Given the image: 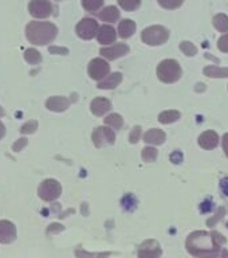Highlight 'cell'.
<instances>
[{"mask_svg":"<svg viewBox=\"0 0 228 258\" xmlns=\"http://www.w3.org/2000/svg\"><path fill=\"white\" fill-rule=\"evenodd\" d=\"M224 243L225 238L217 231H195L188 235L185 246L195 257H215L220 255L221 245Z\"/></svg>","mask_w":228,"mask_h":258,"instance_id":"6da1fadb","label":"cell"},{"mask_svg":"<svg viewBox=\"0 0 228 258\" xmlns=\"http://www.w3.org/2000/svg\"><path fill=\"white\" fill-rule=\"evenodd\" d=\"M56 35H58V27L51 22L34 20L26 26V38L36 46L51 43Z\"/></svg>","mask_w":228,"mask_h":258,"instance_id":"7a4b0ae2","label":"cell"},{"mask_svg":"<svg viewBox=\"0 0 228 258\" xmlns=\"http://www.w3.org/2000/svg\"><path fill=\"white\" fill-rule=\"evenodd\" d=\"M183 76L180 63L175 59L161 60L157 66V77L164 84H175Z\"/></svg>","mask_w":228,"mask_h":258,"instance_id":"3957f363","label":"cell"},{"mask_svg":"<svg viewBox=\"0 0 228 258\" xmlns=\"http://www.w3.org/2000/svg\"><path fill=\"white\" fill-rule=\"evenodd\" d=\"M141 39L148 46H160V44L167 43V40L169 39L168 28L159 26V24L146 27L141 32Z\"/></svg>","mask_w":228,"mask_h":258,"instance_id":"277c9868","label":"cell"},{"mask_svg":"<svg viewBox=\"0 0 228 258\" xmlns=\"http://www.w3.org/2000/svg\"><path fill=\"white\" fill-rule=\"evenodd\" d=\"M60 194H62V185L55 179H46L40 183L38 188V195L44 202L56 201L60 197Z\"/></svg>","mask_w":228,"mask_h":258,"instance_id":"5b68a950","label":"cell"},{"mask_svg":"<svg viewBox=\"0 0 228 258\" xmlns=\"http://www.w3.org/2000/svg\"><path fill=\"white\" fill-rule=\"evenodd\" d=\"M88 73L94 81H102L110 73V64L102 58H94L88 66Z\"/></svg>","mask_w":228,"mask_h":258,"instance_id":"8992f818","label":"cell"},{"mask_svg":"<svg viewBox=\"0 0 228 258\" xmlns=\"http://www.w3.org/2000/svg\"><path fill=\"white\" fill-rule=\"evenodd\" d=\"M98 22L93 19V18H84L80 23L77 24V35L85 40H90L96 38L97 32H98Z\"/></svg>","mask_w":228,"mask_h":258,"instance_id":"52a82bcc","label":"cell"},{"mask_svg":"<svg viewBox=\"0 0 228 258\" xmlns=\"http://www.w3.org/2000/svg\"><path fill=\"white\" fill-rule=\"evenodd\" d=\"M52 10L50 0H31L28 4V11L36 19H46L52 15Z\"/></svg>","mask_w":228,"mask_h":258,"instance_id":"ba28073f","label":"cell"},{"mask_svg":"<svg viewBox=\"0 0 228 258\" xmlns=\"http://www.w3.org/2000/svg\"><path fill=\"white\" fill-rule=\"evenodd\" d=\"M92 139L97 148H101V147H104L106 144H114L116 133L113 132V129H109L108 126H98V128L94 129Z\"/></svg>","mask_w":228,"mask_h":258,"instance_id":"9c48e42d","label":"cell"},{"mask_svg":"<svg viewBox=\"0 0 228 258\" xmlns=\"http://www.w3.org/2000/svg\"><path fill=\"white\" fill-rule=\"evenodd\" d=\"M129 46L125 43H116L109 46V47H102L101 48L100 54L104 56L105 59L108 60H114L117 58H121V56L126 55L129 52Z\"/></svg>","mask_w":228,"mask_h":258,"instance_id":"30bf717a","label":"cell"},{"mask_svg":"<svg viewBox=\"0 0 228 258\" xmlns=\"http://www.w3.org/2000/svg\"><path fill=\"white\" fill-rule=\"evenodd\" d=\"M16 239V227L11 221H0V243H11Z\"/></svg>","mask_w":228,"mask_h":258,"instance_id":"8fae6325","label":"cell"},{"mask_svg":"<svg viewBox=\"0 0 228 258\" xmlns=\"http://www.w3.org/2000/svg\"><path fill=\"white\" fill-rule=\"evenodd\" d=\"M117 35L118 32H116L113 26H109V24H104L98 28V32H97V40L98 43L101 44H112L116 42Z\"/></svg>","mask_w":228,"mask_h":258,"instance_id":"7c38bea8","label":"cell"},{"mask_svg":"<svg viewBox=\"0 0 228 258\" xmlns=\"http://www.w3.org/2000/svg\"><path fill=\"white\" fill-rule=\"evenodd\" d=\"M110 109H112V102L108 98H104V97H97L90 104V110L97 117L104 116Z\"/></svg>","mask_w":228,"mask_h":258,"instance_id":"4fadbf2b","label":"cell"},{"mask_svg":"<svg viewBox=\"0 0 228 258\" xmlns=\"http://www.w3.org/2000/svg\"><path fill=\"white\" fill-rule=\"evenodd\" d=\"M68 106H70V100L62 96L50 97V98L46 101V108H47L48 110H51V112H64Z\"/></svg>","mask_w":228,"mask_h":258,"instance_id":"5bb4252c","label":"cell"},{"mask_svg":"<svg viewBox=\"0 0 228 258\" xmlns=\"http://www.w3.org/2000/svg\"><path fill=\"white\" fill-rule=\"evenodd\" d=\"M197 141L203 149H213L219 144V135L213 131H205L199 136Z\"/></svg>","mask_w":228,"mask_h":258,"instance_id":"9a60e30c","label":"cell"},{"mask_svg":"<svg viewBox=\"0 0 228 258\" xmlns=\"http://www.w3.org/2000/svg\"><path fill=\"white\" fill-rule=\"evenodd\" d=\"M138 255L140 257H160V245L156 241H150V239L145 241L138 249Z\"/></svg>","mask_w":228,"mask_h":258,"instance_id":"2e32d148","label":"cell"},{"mask_svg":"<svg viewBox=\"0 0 228 258\" xmlns=\"http://www.w3.org/2000/svg\"><path fill=\"white\" fill-rule=\"evenodd\" d=\"M165 139H167V136H165L164 131H161V129H157V128L149 129L148 132L144 135L145 143H148V144H153V145L164 144Z\"/></svg>","mask_w":228,"mask_h":258,"instance_id":"e0dca14e","label":"cell"},{"mask_svg":"<svg viewBox=\"0 0 228 258\" xmlns=\"http://www.w3.org/2000/svg\"><path fill=\"white\" fill-rule=\"evenodd\" d=\"M122 82V74L121 73H112L106 76L102 81H98L100 89H116Z\"/></svg>","mask_w":228,"mask_h":258,"instance_id":"ac0fdd59","label":"cell"},{"mask_svg":"<svg viewBox=\"0 0 228 258\" xmlns=\"http://www.w3.org/2000/svg\"><path fill=\"white\" fill-rule=\"evenodd\" d=\"M98 18L104 22H108V23H116L117 20L120 19V11L116 6H109V7H105L102 11H100Z\"/></svg>","mask_w":228,"mask_h":258,"instance_id":"d6986e66","label":"cell"},{"mask_svg":"<svg viewBox=\"0 0 228 258\" xmlns=\"http://www.w3.org/2000/svg\"><path fill=\"white\" fill-rule=\"evenodd\" d=\"M134 32H136V23H134L133 20H121L120 24H118V35H120L122 39L130 38Z\"/></svg>","mask_w":228,"mask_h":258,"instance_id":"ffe728a7","label":"cell"},{"mask_svg":"<svg viewBox=\"0 0 228 258\" xmlns=\"http://www.w3.org/2000/svg\"><path fill=\"white\" fill-rule=\"evenodd\" d=\"M205 76L209 78H227L228 68H217V66H207L203 70Z\"/></svg>","mask_w":228,"mask_h":258,"instance_id":"44dd1931","label":"cell"},{"mask_svg":"<svg viewBox=\"0 0 228 258\" xmlns=\"http://www.w3.org/2000/svg\"><path fill=\"white\" fill-rule=\"evenodd\" d=\"M180 117V112H177V110H165V112L159 114V121L161 124H172V122L179 120Z\"/></svg>","mask_w":228,"mask_h":258,"instance_id":"7402d4cb","label":"cell"},{"mask_svg":"<svg viewBox=\"0 0 228 258\" xmlns=\"http://www.w3.org/2000/svg\"><path fill=\"white\" fill-rule=\"evenodd\" d=\"M213 26L217 31L220 32H228V16L224 14H217L216 16H213Z\"/></svg>","mask_w":228,"mask_h":258,"instance_id":"603a6c76","label":"cell"},{"mask_svg":"<svg viewBox=\"0 0 228 258\" xmlns=\"http://www.w3.org/2000/svg\"><path fill=\"white\" fill-rule=\"evenodd\" d=\"M105 125H108V126L113 129H121L122 125H124V118L120 114H117V113H112V114H109L105 118Z\"/></svg>","mask_w":228,"mask_h":258,"instance_id":"cb8c5ba5","label":"cell"},{"mask_svg":"<svg viewBox=\"0 0 228 258\" xmlns=\"http://www.w3.org/2000/svg\"><path fill=\"white\" fill-rule=\"evenodd\" d=\"M105 0H82V7L88 12L96 14L104 7Z\"/></svg>","mask_w":228,"mask_h":258,"instance_id":"d4e9b609","label":"cell"},{"mask_svg":"<svg viewBox=\"0 0 228 258\" xmlns=\"http://www.w3.org/2000/svg\"><path fill=\"white\" fill-rule=\"evenodd\" d=\"M24 59L27 60L30 64H38L42 62V55L35 48H28L24 51Z\"/></svg>","mask_w":228,"mask_h":258,"instance_id":"484cf974","label":"cell"},{"mask_svg":"<svg viewBox=\"0 0 228 258\" xmlns=\"http://www.w3.org/2000/svg\"><path fill=\"white\" fill-rule=\"evenodd\" d=\"M117 2H118V4H120V7L122 10L128 12L136 11L141 6V0H117Z\"/></svg>","mask_w":228,"mask_h":258,"instance_id":"4316f807","label":"cell"},{"mask_svg":"<svg viewBox=\"0 0 228 258\" xmlns=\"http://www.w3.org/2000/svg\"><path fill=\"white\" fill-rule=\"evenodd\" d=\"M141 156H142L144 161H146V163H153V161H156L157 156H159V151L156 148H153V147H145L142 149Z\"/></svg>","mask_w":228,"mask_h":258,"instance_id":"83f0119b","label":"cell"},{"mask_svg":"<svg viewBox=\"0 0 228 258\" xmlns=\"http://www.w3.org/2000/svg\"><path fill=\"white\" fill-rule=\"evenodd\" d=\"M180 50L184 52L187 56H193L196 55L197 48L195 47V44L191 43L189 40H183L180 43Z\"/></svg>","mask_w":228,"mask_h":258,"instance_id":"f1b7e54d","label":"cell"},{"mask_svg":"<svg viewBox=\"0 0 228 258\" xmlns=\"http://www.w3.org/2000/svg\"><path fill=\"white\" fill-rule=\"evenodd\" d=\"M161 7L165 10H176L181 7V4L184 3V0H157Z\"/></svg>","mask_w":228,"mask_h":258,"instance_id":"f546056e","label":"cell"},{"mask_svg":"<svg viewBox=\"0 0 228 258\" xmlns=\"http://www.w3.org/2000/svg\"><path fill=\"white\" fill-rule=\"evenodd\" d=\"M38 129V121L31 120L26 122V124L20 128V133L22 135H30V133H34Z\"/></svg>","mask_w":228,"mask_h":258,"instance_id":"4dcf8cb0","label":"cell"},{"mask_svg":"<svg viewBox=\"0 0 228 258\" xmlns=\"http://www.w3.org/2000/svg\"><path fill=\"white\" fill-rule=\"evenodd\" d=\"M141 137V126H134L133 128V131L130 132V135H129V141L132 143V144H136V143H138V140H140Z\"/></svg>","mask_w":228,"mask_h":258,"instance_id":"1f68e13d","label":"cell"},{"mask_svg":"<svg viewBox=\"0 0 228 258\" xmlns=\"http://www.w3.org/2000/svg\"><path fill=\"white\" fill-rule=\"evenodd\" d=\"M217 47L220 51L228 52V32H225L224 35L217 40Z\"/></svg>","mask_w":228,"mask_h":258,"instance_id":"d6a6232c","label":"cell"},{"mask_svg":"<svg viewBox=\"0 0 228 258\" xmlns=\"http://www.w3.org/2000/svg\"><path fill=\"white\" fill-rule=\"evenodd\" d=\"M27 144H28L27 139H24V137L23 139H19V140L16 141V143H14V145H12V151H14V152H20V151H22V149H23Z\"/></svg>","mask_w":228,"mask_h":258,"instance_id":"836d02e7","label":"cell"},{"mask_svg":"<svg viewBox=\"0 0 228 258\" xmlns=\"http://www.w3.org/2000/svg\"><path fill=\"white\" fill-rule=\"evenodd\" d=\"M48 52H50V54H59V55H67L68 50L66 47H58V46H52V47H48Z\"/></svg>","mask_w":228,"mask_h":258,"instance_id":"e575fe53","label":"cell"},{"mask_svg":"<svg viewBox=\"0 0 228 258\" xmlns=\"http://www.w3.org/2000/svg\"><path fill=\"white\" fill-rule=\"evenodd\" d=\"M64 227L62 225H59V223H52V225H50V227L47 229V234H52V233H58V231H62Z\"/></svg>","mask_w":228,"mask_h":258,"instance_id":"d590c367","label":"cell"},{"mask_svg":"<svg viewBox=\"0 0 228 258\" xmlns=\"http://www.w3.org/2000/svg\"><path fill=\"white\" fill-rule=\"evenodd\" d=\"M171 160H172V163H176V164H179L181 160H183V155H181V152H175L171 155Z\"/></svg>","mask_w":228,"mask_h":258,"instance_id":"8d00e7d4","label":"cell"},{"mask_svg":"<svg viewBox=\"0 0 228 258\" xmlns=\"http://www.w3.org/2000/svg\"><path fill=\"white\" fill-rule=\"evenodd\" d=\"M221 143H223V151H224V153L227 155V157H228V133H225L224 136H223V140H221Z\"/></svg>","mask_w":228,"mask_h":258,"instance_id":"74e56055","label":"cell"},{"mask_svg":"<svg viewBox=\"0 0 228 258\" xmlns=\"http://www.w3.org/2000/svg\"><path fill=\"white\" fill-rule=\"evenodd\" d=\"M221 189H223L224 195H227V197H228V179L221 180Z\"/></svg>","mask_w":228,"mask_h":258,"instance_id":"f35d334b","label":"cell"},{"mask_svg":"<svg viewBox=\"0 0 228 258\" xmlns=\"http://www.w3.org/2000/svg\"><path fill=\"white\" fill-rule=\"evenodd\" d=\"M4 135H6V126H4V124L0 121V140L3 139Z\"/></svg>","mask_w":228,"mask_h":258,"instance_id":"ab89813d","label":"cell"},{"mask_svg":"<svg viewBox=\"0 0 228 258\" xmlns=\"http://www.w3.org/2000/svg\"><path fill=\"white\" fill-rule=\"evenodd\" d=\"M3 114H4V112H3V109H2V106H0V117L3 116Z\"/></svg>","mask_w":228,"mask_h":258,"instance_id":"60d3db41","label":"cell"}]
</instances>
